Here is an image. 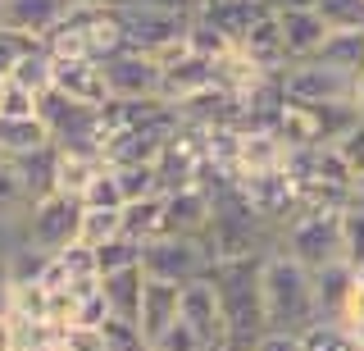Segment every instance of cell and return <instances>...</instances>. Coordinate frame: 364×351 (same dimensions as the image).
Wrapping results in <instances>:
<instances>
[{
	"label": "cell",
	"instance_id": "1",
	"mask_svg": "<svg viewBox=\"0 0 364 351\" xmlns=\"http://www.w3.org/2000/svg\"><path fill=\"white\" fill-rule=\"evenodd\" d=\"M259 305H264V328L278 333H305L318 315L314 274L296 265L287 251H269L259 260Z\"/></svg>",
	"mask_w": 364,
	"mask_h": 351
},
{
	"label": "cell",
	"instance_id": "2",
	"mask_svg": "<svg viewBox=\"0 0 364 351\" xmlns=\"http://www.w3.org/2000/svg\"><path fill=\"white\" fill-rule=\"evenodd\" d=\"M259 260L264 256H237V260H214L205 278L214 283L219 315L228 328V347L246 351L264 333V305H259Z\"/></svg>",
	"mask_w": 364,
	"mask_h": 351
},
{
	"label": "cell",
	"instance_id": "3",
	"mask_svg": "<svg viewBox=\"0 0 364 351\" xmlns=\"http://www.w3.org/2000/svg\"><path fill=\"white\" fill-rule=\"evenodd\" d=\"M50 60H109L123 51V28L114 5H73L68 0L64 19L41 37Z\"/></svg>",
	"mask_w": 364,
	"mask_h": 351
},
{
	"label": "cell",
	"instance_id": "4",
	"mask_svg": "<svg viewBox=\"0 0 364 351\" xmlns=\"http://www.w3.org/2000/svg\"><path fill=\"white\" fill-rule=\"evenodd\" d=\"M77 219H82V201L68 197V192H46L37 197L18 219V233L32 251H64L68 242H77Z\"/></svg>",
	"mask_w": 364,
	"mask_h": 351
},
{
	"label": "cell",
	"instance_id": "5",
	"mask_svg": "<svg viewBox=\"0 0 364 351\" xmlns=\"http://www.w3.org/2000/svg\"><path fill=\"white\" fill-rule=\"evenodd\" d=\"M278 251H287L296 265L314 269L337 265L341 242H337V210H296V219L282 224L278 233Z\"/></svg>",
	"mask_w": 364,
	"mask_h": 351
},
{
	"label": "cell",
	"instance_id": "6",
	"mask_svg": "<svg viewBox=\"0 0 364 351\" xmlns=\"http://www.w3.org/2000/svg\"><path fill=\"white\" fill-rule=\"evenodd\" d=\"M210 265H214V256H210V242H205V237L164 233V237L141 242V274L155 278V283H173V288H182V283L200 278Z\"/></svg>",
	"mask_w": 364,
	"mask_h": 351
},
{
	"label": "cell",
	"instance_id": "7",
	"mask_svg": "<svg viewBox=\"0 0 364 351\" xmlns=\"http://www.w3.org/2000/svg\"><path fill=\"white\" fill-rule=\"evenodd\" d=\"M123 28V46L141 51V55H164L168 46H178L187 37L191 14H164V9H146V5H114Z\"/></svg>",
	"mask_w": 364,
	"mask_h": 351
},
{
	"label": "cell",
	"instance_id": "8",
	"mask_svg": "<svg viewBox=\"0 0 364 351\" xmlns=\"http://www.w3.org/2000/svg\"><path fill=\"white\" fill-rule=\"evenodd\" d=\"M100 73H105L109 100H151V96H159V64L151 55L132 51V46L114 51L109 60H100Z\"/></svg>",
	"mask_w": 364,
	"mask_h": 351
},
{
	"label": "cell",
	"instance_id": "9",
	"mask_svg": "<svg viewBox=\"0 0 364 351\" xmlns=\"http://www.w3.org/2000/svg\"><path fill=\"white\" fill-rule=\"evenodd\" d=\"M178 320L187 328H196L205 351H232V347H228L223 315H219V297H214V283L205 274L178 288Z\"/></svg>",
	"mask_w": 364,
	"mask_h": 351
},
{
	"label": "cell",
	"instance_id": "10",
	"mask_svg": "<svg viewBox=\"0 0 364 351\" xmlns=\"http://www.w3.org/2000/svg\"><path fill=\"white\" fill-rule=\"evenodd\" d=\"M282 78V96L296 105H323V100H350L355 83L341 78L337 69H323L318 60H296L278 73Z\"/></svg>",
	"mask_w": 364,
	"mask_h": 351
},
{
	"label": "cell",
	"instance_id": "11",
	"mask_svg": "<svg viewBox=\"0 0 364 351\" xmlns=\"http://www.w3.org/2000/svg\"><path fill=\"white\" fill-rule=\"evenodd\" d=\"M50 87L77 105H105L109 100L100 60H50Z\"/></svg>",
	"mask_w": 364,
	"mask_h": 351
},
{
	"label": "cell",
	"instance_id": "12",
	"mask_svg": "<svg viewBox=\"0 0 364 351\" xmlns=\"http://www.w3.org/2000/svg\"><path fill=\"white\" fill-rule=\"evenodd\" d=\"M210 192L205 187H178V192H164V233H178V237H205L210 229Z\"/></svg>",
	"mask_w": 364,
	"mask_h": 351
},
{
	"label": "cell",
	"instance_id": "13",
	"mask_svg": "<svg viewBox=\"0 0 364 351\" xmlns=\"http://www.w3.org/2000/svg\"><path fill=\"white\" fill-rule=\"evenodd\" d=\"M191 14H196L200 23H210L214 32H223V37L237 46V41L250 32V23L269 14V5L264 0H196Z\"/></svg>",
	"mask_w": 364,
	"mask_h": 351
},
{
	"label": "cell",
	"instance_id": "14",
	"mask_svg": "<svg viewBox=\"0 0 364 351\" xmlns=\"http://www.w3.org/2000/svg\"><path fill=\"white\" fill-rule=\"evenodd\" d=\"M278 19V32H282V51H287V64L296 60H314V51L323 46L328 28L314 9H273Z\"/></svg>",
	"mask_w": 364,
	"mask_h": 351
},
{
	"label": "cell",
	"instance_id": "15",
	"mask_svg": "<svg viewBox=\"0 0 364 351\" xmlns=\"http://www.w3.org/2000/svg\"><path fill=\"white\" fill-rule=\"evenodd\" d=\"M178 320V288L173 283H155V278H146L141 283V301H136V328H141V337H146V347L159 342L164 337V328Z\"/></svg>",
	"mask_w": 364,
	"mask_h": 351
},
{
	"label": "cell",
	"instance_id": "16",
	"mask_svg": "<svg viewBox=\"0 0 364 351\" xmlns=\"http://www.w3.org/2000/svg\"><path fill=\"white\" fill-rule=\"evenodd\" d=\"M237 51H242L259 73H282V69H287V51H282V32H278L273 9H269L264 19H255V23H250V32L237 41Z\"/></svg>",
	"mask_w": 364,
	"mask_h": 351
},
{
	"label": "cell",
	"instance_id": "17",
	"mask_svg": "<svg viewBox=\"0 0 364 351\" xmlns=\"http://www.w3.org/2000/svg\"><path fill=\"white\" fill-rule=\"evenodd\" d=\"M64 9H68V0H0V28L46 37L64 19Z\"/></svg>",
	"mask_w": 364,
	"mask_h": 351
},
{
	"label": "cell",
	"instance_id": "18",
	"mask_svg": "<svg viewBox=\"0 0 364 351\" xmlns=\"http://www.w3.org/2000/svg\"><path fill=\"white\" fill-rule=\"evenodd\" d=\"M314 60L323 69H337L341 78L360 83L364 78V28H346V32H328L323 46L314 51Z\"/></svg>",
	"mask_w": 364,
	"mask_h": 351
},
{
	"label": "cell",
	"instance_id": "19",
	"mask_svg": "<svg viewBox=\"0 0 364 351\" xmlns=\"http://www.w3.org/2000/svg\"><path fill=\"white\" fill-rule=\"evenodd\" d=\"M141 265L132 269H114V274H100V301H105L109 315H119V320H136V301H141Z\"/></svg>",
	"mask_w": 364,
	"mask_h": 351
},
{
	"label": "cell",
	"instance_id": "20",
	"mask_svg": "<svg viewBox=\"0 0 364 351\" xmlns=\"http://www.w3.org/2000/svg\"><path fill=\"white\" fill-rule=\"evenodd\" d=\"M109 160L96 151H55V192H68V197H82L87 183L100 174Z\"/></svg>",
	"mask_w": 364,
	"mask_h": 351
},
{
	"label": "cell",
	"instance_id": "21",
	"mask_svg": "<svg viewBox=\"0 0 364 351\" xmlns=\"http://www.w3.org/2000/svg\"><path fill=\"white\" fill-rule=\"evenodd\" d=\"M119 233L132 242H151L164 237V197H141V201H123L119 210Z\"/></svg>",
	"mask_w": 364,
	"mask_h": 351
},
{
	"label": "cell",
	"instance_id": "22",
	"mask_svg": "<svg viewBox=\"0 0 364 351\" xmlns=\"http://www.w3.org/2000/svg\"><path fill=\"white\" fill-rule=\"evenodd\" d=\"M41 146H50V132H46V123L32 115V119H5L0 115V155L5 160H23V155L41 151Z\"/></svg>",
	"mask_w": 364,
	"mask_h": 351
},
{
	"label": "cell",
	"instance_id": "23",
	"mask_svg": "<svg viewBox=\"0 0 364 351\" xmlns=\"http://www.w3.org/2000/svg\"><path fill=\"white\" fill-rule=\"evenodd\" d=\"M337 242H341V265L364 274V206L360 201H346L337 210Z\"/></svg>",
	"mask_w": 364,
	"mask_h": 351
},
{
	"label": "cell",
	"instance_id": "24",
	"mask_svg": "<svg viewBox=\"0 0 364 351\" xmlns=\"http://www.w3.org/2000/svg\"><path fill=\"white\" fill-rule=\"evenodd\" d=\"M350 283H355V269L341 265V260H337V265L314 269V297H318V315H323V320H333V315H337V305L346 301Z\"/></svg>",
	"mask_w": 364,
	"mask_h": 351
},
{
	"label": "cell",
	"instance_id": "25",
	"mask_svg": "<svg viewBox=\"0 0 364 351\" xmlns=\"http://www.w3.org/2000/svg\"><path fill=\"white\" fill-rule=\"evenodd\" d=\"M28 206H32V201H28V187H23L14 160L0 155V224H18Z\"/></svg>",
	"mask_w": 364,
	"mask_h": 351
},
{
	"label": "cell",
	"instance_id": "26",
	"mask_svg": "<svg viewBox=\"0 0 364 351\" xmlns=\"http://www.w3.org/2000/svg\"><path fill=\"white\" fill-rule=\"evenodd\" d=\"M91 256H96V274H114V269H132L141 265V242H132V237H109V242L91 246Z\"/></svg>",
	"mask_w": 364,
	"mask_h": 351
},
{
	"label": "cell",
	"instance_id": "27",
	"mask_svg": "<svg viewBox=\"0 0 364 351\" xmlns=\"http://www.w3.org/2000/svg\"><path fill=\"white\" fill-rule=\"evenodd\" d=\"M114 178H119L123 201L164 197V192H159V174H155V164H114Z\"/></svg>",
	"mask_w": 364,
	"mask_h": 351
},
{
	"label": "cell",
	"instance_id": "28",
	"mask_svg": "<svg viewBox=\"0 0 364 351\" xmlns=\"http://www.w3.org/2000/svg\"><path fill=\"white\" fill-rule=\"evenodd\" d=\"M301 351H360V347H355V337H350L337 320H314L301 333Z\"/></svg>",
	"mask_w": 364,
	"mask_h": 351
},
{
	"label": "cell",
	"instance_id": "29",
	"mask_svg": "<svg viewBox=\"0 0 364 351\" xmlns=\"http://www.w3.org/2000/svg\"><path fill=\"white\" fill-rule=\"evenodd\" d=\"M96 333H100V347L105 351H146L141 328L132 320H119V315H105V320L96 324Z\"/></svg>",
	"mask_w": 364,
	"mask_h": 351
},
{
	"label": "cell",
	"instance_id": "30",
	"mask_svg": "<svg viewBox=\"0 0 364 351\" xmlns=\"http://www.w3.org/2000/svg\"><path fill=\"white\" fill-rule=\"evenodd\" d=\"M9 83H18L23 92H32V96H41L46 87H50V55H46V46L23 55V60L14 64V73H9Z\"/></svg>",
	"mask_w": 364,
	"mask_h": 351
},
{
	"label": "cell",
	"instance_id": "31",
	"mask_svg": "<svg viewBox=\"0 0 364 351\" xmlns=\"http://www.w3.org/2000/svg\"><path fill=\"white\" fill-rule=\"evenodd\" d=\"M314 14L323 19L328 32L364 28V0H314Z\"/></svg>",
	"mask_w": 364,
	"mask_h": 351
},
{
	"label": "cell",
	"instance_id": "32",
	"mask_svg": "<svg viewBox=\"0 0 364 351\" xmlns=\"http://www.w3.org/2000/svg\"><path fill=\"white\" fill-rule=\"evenodd\" d=\"M77 201H82L87 210H123V192H119V178H114V164L100 169Z\"/></svg>",
	"mask_w": 364,
	"mask_h": 351
},
{
	"label": "cell",
	"instance_id": "33",
	"mask_svg": "<svg viewBox=\"0 0 364 351\" xmlns=\"http://www.w3.org/2000/svg\"><path fill=\"white\" fill-rule=\"evenodd\" d=\"M109 237H119V210H87L82 206V219H77V242L91 251V246L109 242Z\"/></svg>",
	"mask_w": 364,
	"mask_h": 351
},
{
	"label": "cell",
	"instance_id": "34",
	"mask_svg": "<svg viewBox=\"0 0 364 351\" xmlns=\"http://www.w3.org/2000/svg\"><path fill=\"white\" fill-rule=\"evenodd\" d=\"M41 51V37H32V32H14V28H0V78L14 73V64L23 55Z\"/></svg>",
	"mask_w": 364,
	"mask_h": 351
},
{
	"label": "cell",
	"instance_id": "35",
	"mask_svg": "<svg viewBox=\"0 0 364 351\" xmlns=\"http://www.w3.org/2000/svg\"><path fill=\"white\" fill-rule=\"evenodd\" d=\"M333 146H337V155H341V160H346V169L360 178V174H364V115H360L355 123H350V128L341 132V137H337Z\"/></svg>",
	"mask_w": 364,
	"mask_h": 351
},
{
	"label": "cell",
	"instance_id": "36",
	"mask_svg": "<svg viewBox=\"0 0 364 351\" xmlns=\"http://www.w3.org/2000/svg\"><path fill=\"white\" fill-rule=\"evenodd\" d=\"M151 347H164V351H205L200 333H196V328H187L182 320L168 324V328H164V337H159V342H151Z\"/></svg>",
	"mask_w": 364,
	"mask_h": 351
},
{
	"label": "cell",
	"instance_id": "37",
	"mask_svg": "<svg viewBox=\"0 0 364 351\" xmlns=\"http://www.w3.org/2000/svg\"><path fill=\"white\" fill-rule=\"evenodd\" d=\"M0 115H5V119H32V115H37V96L23 92L18 83H9L5 100H0Z\"/></svg>",
	"mask_w": 364,
	"mask_h": 351
},
{
	"label": "cell",
	"instance_id": "38",
	"mask_svg": "<svg viewBox=\"0 0 364 351\" xmlns=\"http://www.w3.org/2000/svg\"><path fill=\"white\" fill-rule=\"evenodd\" d=\"M55 342H60V351H100V333L96 328H60L55 333Z\"/></svg>",
	"mask_w": 364,
	"mask_h": 351
},
{
	"label": "cell",
	"instance_id": "39",
	"mask_svg": "<svg viewBox=\"0 0 364 351\" xmlns=\"http://www.w3.org/2000/svg\"><path fill=\"white\" fill-rule=\"evenodd\" d=\"M250 351H301V333H278V328H264Z\"/></svg>",
	"mask_w": 364,
	"mask_h": 351
},
{
	"label": "cell",
	"instance_id": "40",
	"mask_svg": "<svg viewBox=\"0 0 364 351\" xmlns=\"http://www.w3.org/2000/svg\"><path fill=\"white\" fill-rule=\"evenodd\" d=\"M28 342V328H23L9 310H0V351H18Z\"/></svg>",
	"mask_w": 364,
	"mask_h": 351
},
{
	"label": "cell",
	"instance_id": "41",
	"mask_svg": "<svg viewBox=\"0 0 364 351\" xmlns=\"http://www.w3.org/2000/svg\"><path fill=\"white\" fill-rule=\"evenodd\" d=\"M114 5H146V9H164V14H191L196 0H114Z\"/></svg>",
	"mask_w": 364,
	"mask_h": 351
},
{
	"label": "cell",
	"instance_id": "42",
	"mask_svg": "<svg viewBox=\"0 0 364 351\" xmlns=\"http://www.w3.org/2000/svg\"><path fill=\"white\" fill-rule=\"evenodd\" d=\"M9 288H14V278H9V265H5V256H0V310L9 305Z\"/></svg>",
	"mask_w": 364,
	"mask_h": 351
},
{
	"label": "cell",
	"instance_id": "43",
	"mask_svg": "<svg viewBox=\"0 0 364 351\" xmlns=\"http://www.w3.org/2000/svg\"><path fill=\"white\" fill-rule=\"evenodd\" d=\"M350 105H355V115H364V78L355 83V92H350Z\"/></svg>",
	"mask_w": 364,
	"mask_h": 351
},
{
	"label": "cell",
	"instance_id": "44",
	"mask_svg": "<svg viewBox=\"0 0 364 351\" xmlns=\"http://www.w3.org/2000/svg\"><path fill=\"white\" fill-rule=\"evenodd\" d=\"M350 201H360V206H364V174L355 178V183H350Z\"/></svg>",
	"mask_w": 364,
	"mask_h": 351
},
{
	"label": "cell",
	"instance_id": "45",
	"mask_svg": "<svg viewBox=\"0 0 364 351\" xmlns=\"http://www.w3.org/2000/svg\"><path fill=\"white\" fill-rule=\"evenodd\" d=\"M73 5H114V0H73Z\"/></svg>",
	"mask_w": 364,
	"mask_h": 351
},
{
	"label": "cell",
	"instance_id": "46",
	"mask_svg": "<svg viewBox=\"0 0 364 351\" xmlns=\"http://www.w3.org/2000/svg\"><path fill=\"white\" fill-rule=\"evenodd\" d=\"M5 87H9V78H0V100H5Z\"/></svg>",
	"mask_w": 364,
	"mask_h": 351
},
{
	"label": "cell",
	"instance_id": "47",
	"mask_svg": "<svg viewBox=\"0 0 364 351\" xmlns=\"http://www.w3.org/2000/svg\"><path fill=\"white\" fill-rule=\"evenodd\" d=\"M146 351H164V347H146Z\"/></svg>",
	"mask_w": 364,
	"mask_h": 351
},
{
	"label": "cell",
	"instance_id": "48",
	"mask_svg": "<svg viewBox=\"0 0 364 351\" xmlns=\"http://www.w3.org/2000/svg\"><path fill=\"white\" fill-rule=\"evenodd\" d=\"M100 351H105V347H100Z\"/></svg>",
	"mask_w": 364,
	"mask_h": 351
},
{
	"label": "cell",
	"instance_id": "49",
	"mask_svg": "<svg viewBox=\"0 0 364 351\" xmlns=\"http://www.w3.org/2000/svg\"><path fill=\"white\" fill-rule=\"evenodd\" d=\"M246 351H250V347H246Z\"/></svg>",
	"mask_w": 364,
	"mask_h": 351
}]
</instances>
